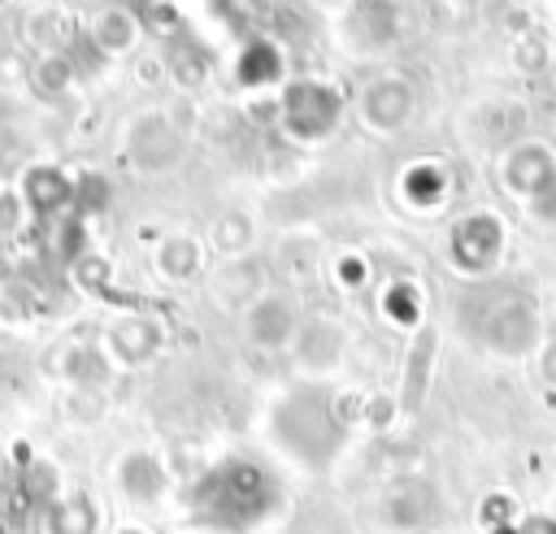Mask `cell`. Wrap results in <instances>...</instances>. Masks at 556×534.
Listing matches in <instances>:
<instances>
[{
	"label": "cell",
	"mask_w": 556,
	"mask_h": 534,
	"mask_svg": "<svg viewBox=\"0 0 556 534\" xmlns=\"http://www.w3.org/2000/svg\"><path fill=\"white\" fill-rule=\"evenodd\" d=\"M17 217H22V208H17V200L0 191V234H4V230H13V221H17Z\"/></svg>",
	"instance_id": "obj_1"
}]
</instances>
